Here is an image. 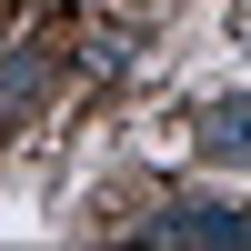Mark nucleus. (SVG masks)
Here are the masks:
<instances>
[{"mask_svg": "<svg viewBox=\"0 0 251 251\" xmlns=\"http://www.w3.org/2000/svg\"><path fill=\"white\" fill-rule=\"evenodd\" d=\"M151 231H161V241H241L251 221L231 211V201H171V211H161Z\"/></svg>", "mask_w": 251, "mask_h": 251, "instance_id": "obj_1", "label": "nucleus"}, {"mask_svg": "<svg viewBox=\"0 0 251 251\" xmlns=\"http://www.w3.org/2000/svg\"><path fill=\"white\" fill-rule=\"evenodd\" d=\"M201 151H211V161H251V91L221 100V111L201 121Z\"/></svg>", "mask_w": 251, "mask_h": 251, "instance_id": "obj_2", "label": "nucleus"}, {"mask_svg": "<svg viewBox=\"0 0 251 251\" xmlns=\"http://www.w3.org/2000/svg\"><path fill=\"white\" fill-rule=\"evenodd\" d=\"M30 91H40V60H10V71H0V111H20Z\"/></svg>", "mask_w": 251, "mask_h": 251, "instance_id": "obj_3", "label": "nucleus"}]
</instances>
